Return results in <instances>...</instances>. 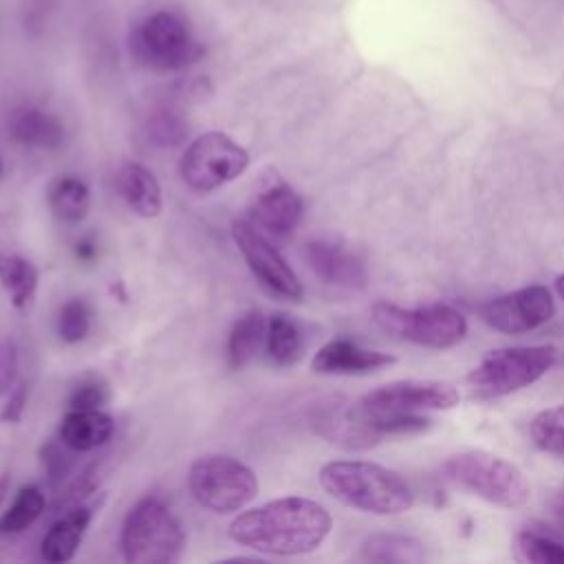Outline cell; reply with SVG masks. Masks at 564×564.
Returning a JSON list of instances; mask_svg holds the SVG:
<instances>
[{"label":"cell","instance_id":"obj_1","mask_svg":"<svg viewBox=\"0 0 564 564\" xmlns=\"http://www.w3.org/2000/svg\"><path fill=\"white\" fill-rule=\"evenodd\" d=\"M330 529L333 518L319 502L291 496L240 513L229 524V535L267 555H302L315 551Z\"/></svg>","mask_w":564,"mask_h":564},{"label":"cell","instance_id":"obj_2","mask_svg":"<svg viewBox=\"0 0 564 564\" xmlns=\"http://www.w3.org/2000/svg\"><path fill=\"white\" fill-rule=\"evenodd\" d=\"M319 485L335 500L375 516H399L414 505L408 480L370 460H330L319 469Z\"/></svg>","mask_w":564,"mask_h":564},{"label":"cell","instance_id":"obj_3","mask_svg":"<svg viewBox=\"0 0 564 564\" xmlns=\"http://www.w3.org/2000/svg\"><path fill=\"white\" fill-rule=\"evenodd\" d=\"M560 350L553 344L509 346L487 352L467 375L474 399H500L542 379L555 364Z\"/></svg>","mask_w":564,"mask_h":564},{"label":"cell","instance_id":"obj_4","mask_svg":"<svg viewBox=\"0 0 564 564\" xmlns=\"http://www.w3.org/2000/svg\"><path fill=\"white\" fill-rule=\"evenodd\" d=\"M121 549L130 564H174L183 555L185 531L161 498L145 496L126 516Z\"/></svg>","mask_w":564,"mask_h":564},{"label":"cell","instance_id":"obj_5","mask_svg":"<svg viewBox=\"0 0 564 564\" xmlns=\"http://www.w3.org/2000/svg\"><path fill=\"white\" fill-rule=\"evenodd\" d=\"M132 57L156 73H174L200 59L203 46L189 22L170 9L148 13L130 33Z\"/></svg>","mask_w":564,"mask_h":564},{"label":"cell","instance_id":"obj_6","mask_svg":"<svg viewBox=\"0 0 564 564\" xmlns=\"http://www.w3.org/2000/svg\"><path fill=\"white\" fill-rule=\"evenodd\" d=\"M443 469L454 482L496 507L518 509L531 496L527 476L511 460L485 449L458 452L445 460Z\"/></svg>","mask_w":564,"mask_h":564},{"label":"cell","instance_id":"obj_7","mask_svg":"<svg viewBox=\"0 0 564 564\" xmlns=\"http://www.w3.org/2000/svg\"><path fill=\"white\" fill-rule=\"evenodd\" d=\"M372 319L383 333L427 348H452L467 335L465 315L449 304L405 308L392 302H377Z\"/></svg>","mask_w":564,"mask_h":564},{"label":"cell","instance_id":"obj_8","mask_svg":"<svg viewBox=\"0 0 564 564\" xmlns=\"http://www.w3.org/2000/svg\"><path fill=\"white\" fill-rule=\"evenodd\" d=\"M187 485L194 500L214 513L238 511L258 494L253 469L242 460L223 454L194 460L187 474Z\"/></svg>","mask_w":564,"mask_h":564},{"label":"cell","instance_id":"obj_9","mask_svg":"<svg viewBox=\"0 0 564 564\" xmlns=\"http://www.w3.org/2000/svg\"><path fill=\"white\" fill-rule=\"evenodd\" d=\"M249 165V152L225 132H205L181 156V176L196 192H212L238 178Z\"/></svg>","mask_w":564,"mask_h":564},{"label":"cell","instance_id":"obj_10","mask_svg":"<svg viewBox=\"0 0 564 564\" xmlns=\"http://www.w3.org/2000/svg\"><path fill=\"white\" fill-rule=\"evenodd\" d=\"M460 401L456 386L438 379H399L368 392L359 408L364 416L421 414L430 410H452Z\"/></svg>","mask_w":564,"mask_h":564},{"label":"cell","instance_id":"obj_11","mask_svg":"<svg viewBox=\"0 0 564 564\" xmlns=\"http://www.w3.org/2000/svg\"><path fill=\"white\" fill-rule=\"evenodd\" d=\"M231 236L238 245L247 267L251 273L275 295L286 300H300L304 289L291 264L282 258V253L269 242V238L258 229V225L236 218L231 223Z\"/></svg>","mask_w":564,"mask_h":564},{"label":"cell","instance_id":"obj_12","mask_svg":"<svg viewBox=\"0 0 564 564\" xmlns=\"http://www.w3.org/2000/svg\"><path fill=\"white\" fill-rule=\"evenodd\" d=\"M555 315V300L542 284H529L498 295L480 306V319L494 330L520 335L535 330Z\"/></svg>","mask_w":564,"mask_h":564},{"label":"cell","instance_id":"obj_13","mask_svg":"<svg viewBox=\"0 0 564 564\" xmlns=\"http://www.w3.org/2000/svg\"><path fill=\"white\" fill-rule=\"evenodd\" d=\"M302 212L304 203L300 194L282 176L273 170L262 174L251 200V216L258 227L284 238L300 225Z\"/></svg>","mask_w":564,"mask_h":564},{"label":"cell","instance_id":"obj_14","mask_svg":"<svg viewBox=\"0 0 564 564\" xmlns=\"http://www.w3.org/2000/svg\"><path fill=\"white\" fill-rule=\"evenodd\" d=\"M311 421L317 434L348 449H366L381 438V434L366 421L359 401L348 403L344 399H328L315 408Z\"/></svg>","mask_w":564,"mask_h":564},{"label":"cell","instance_id":"obj_15","mask_svg":"<svg viewBox=\"0 0 564 564\" xmlns=\"http://www.w3.org/2000/svg\"><path fill=\"white\" fill-rule=\"evenodd\" d=\"M313 273L333 286L361 289L368 280L364 262L344 245L330 240H311L304 251Z\"/></svg>","mask_w":564,"mask_h":564},{"label":"cell","instance_id":"obj_16","mask_svg":"<svg viewBox=\"0 0 564 564\" xmlns=\"http://www.w3.org/2000/svg\"><path fill=\"white\" fill-rule=\"evenodd\" d=\"M394 361L392 355L364 348L350 339H330L315 352L311 366L319 375H368Z\"/></svg>","mask_w":564,"mask_h":564},{"label":"cell","instance_id":"obj_17","mask_svg":"<svg viewBox=\"0 0 564 564\" xmlns=\"http://www.w3.org/2000/svg\"><path fill=\"white\" fill-rule=\"evenodd\" d=\"M7 130L18 145L33 150H55L64 141L62 121L37 106L15 108L9 117Z\"/></svg>","mask_w":564,"mask_h":564},{"label":"cell","instance_id":"obj_18","mask_svg":"<svg viewBox=\"0 0 564 564\" xmlns=\"http://www.w3.org/2000/svg\"><path fill=\"white\" fill-rule=\"evenodd\" d=\"M115 421L101 408L68 410L59 423V443L73 452H90L110 441Z\"/></svg>","mask_w":564,"mask_h":564},{"label":"cell","instance_id":"obj_19","mask_svg":"<svg viewBox=\"0 0 564 564\" xmlns=\"http://www.w3.org/2000/svg\"><path fill=\"white\" fill-rule=\"evenodd\" d=\"M115 187L123 203L143 218L159 216L163 207L161 198V185L156 176L141 163H123L117 170Z\"/></svg>","mask_w":564,"mask_h":564},{"label":"cell","instance_id":"obj_20","mask_svg":"<svg viewBox=\"0 0 564 564\" xmlns=\"http://www.w3.org/2000/svg\"><path fill=\"white\" fill-rule=\"evenodd\" d=\"M90 520H93L90 507H75V509L66 511L46 531L42 546H40V555L51 564H64V562L73 560L84 540V533H86Z\"/></svg>","mask_w":564,"mask_h":564},{"label":"cell","instance_id":"obj_21","mask_svg":"<svg viewBox=\"0 0 564 564\" xmlns=\"http://www.w3.org/2000/svg\"><path fill=\"white\" fill-rule=\"evenodd\" d=\"M359 560L375 564H419L425 560L423 544L412 535L375 533L364 540Z\"/></svg>","mask_w":564,"mask_h":564},{"label":"cell","instance_id":"obj_22","mask_svg":"<svg viewBox=\"0 0 564 564\" xmlns=\"http://www.w3.org/2000/svg\"><path fill=\"white\" fill-rule=\"evenodd\" d=\"M267 339V319L262 311L251 308L238 317L227 337V359L231 368L247 366Z\"/></svg>","mask_w":564,"mask_h":564},{"label":"cell","instance_id":"obj_23","mask_svg":"<svg viewBox=\"0 0 564 564\" xmlns=\"http://www.w3.org/2000/svg\"><path fill=\"white\" fill-rule=\"evenodd\" d=\"M0 282L9 293L13 306L18 311H29L35 300L40 271L22 256L0 253Z\"/></svg>","mask_w":564,"mask_h":564},{"label":"cell","instance_id":"obj_24","mask_svg":"<svg viewBox=\"0 0 564 564\" xmlns=\"http://www.w3.org/2000/svg\"><path fill=\"white\" fill-rule=\"evenodd\" d=\"M48 205L59 220L79 223L90 209V189L82 178L73 174L57 176L48 185Z\"/></svg>","mask_w":564,"mask_h":564},{"label":"cell","instance_id":"obj_25","mask_svg":"<svg viewBox=\"0 0 564 564\" xmlns=\"http://www.w3.org/2000/svg\"><path fill=\"white\" fill-rule=\"evenodd\" d=\"M264 346H267L269 359L275 366H289L302 355V333L291 317L275 313L267 322Z\"/></svg>","mask_w":564,"mask_h":564},{"label":"cell","instance_id":"obj_26","mask_svg":"<svg viewBox=\"0 0 564 564\" xmlns=\"http://www.w3.org/2000/svg\"><path fill=\"white\" fill-rule=\"evenodd\" d=\"M513 553L520 562L564 564V540L538 529H522L513 538Z\"/></svg>","mask_w":564,"mask_h":564},{"label":"cell","instance_id":"obj_27","mask_svg":"<svg viewBox=\"0 0 564 564\" xmlns=\"http://www.w3.org/2000/svg\"><path fill=\"white\" fill-rule=\"evenodd\" d=\"M46 498L40 487L29 485L22 487L13 500V505L0 516V533H20L26 527H31L44 511Z\"/></svg>","mask_w":564,"mask_h":564},{"label":"cell","instance_id":"obj_28","mask_svg":"<svg viewBox=\"0 0 564 564\" xmlns=\"http://www.w3.org/2000/svg\"><path fill=\"white\" fill-rule=\"evenodd\" d=\"M529 436L542 452L564 456V405L540 410L529 423Z\"/></svg>","mask_w":564,"mask_h":564},{"label":"cell","instance_id":"obj_29","mask_svg":"<svg viewBox=\"0 0 564 564\" xmlns=\"http://www.w3.org/2000/svg\"><path fill=\"white\" fill-rule=\"evenodd\" d=\"M148 137L159 148H174L187 137V123L176 110L159 108L148 121Z\"/></svg>","mask_w":564,"mask_h":564},{"label":"cell","instance_id":"obj_30","mask_svg":"<svg viewBox=\"0 0 564 564\" xmlns=\"http://www.w3.org/2000/svg\"><path fill=\"white\" fill-rule=\"evenodd\" d=\"M90 330V311L84 300H68L57 315V333L66 344L82 341Z\"/></svg>","mask_w":564,"mask_h":564},{"label":"cell","instance_id":"obj_31","mask_svg":"<svg viewBox=\"0 0 564 564\" xmlns=\"http://www.w3.org/2000/svg\"><path fill=\"white\" fill-rule=\"evenodd\" d=\"M108 401V386L99 377H86L70 394V410H93Z\"/></svg>","mask_w":564,"mask_h":564},{"label":"cell","instance_id":"obj_32","mask_svg":"<svg viewBox=\"0 0 564 564\" xmlns=\"http://www.w3.org/2000/svg\"><path fill=\"white\" fill-rule=\"evenodd\" d=\"M18 344L13 337L0 341V394H9L18 379Z\"/></svg>","mask_w":564,"mask_h":564},{"label":"cell","instance_id":"obj_33","mask_svg":"<svg viewBox=\"0 0 564 564\" xmlns=\"http://www.w3.org/2000/svg\"><path fill=\"white\" fill-rule=\"evenodd\" d=\"M24 405H26V386L20 383L9 392L7 405L2 410V419L9 421V423H18L24 414Z\"/></svg>","mask_w":564,"mask_h":564},{"label":"cell","instance_id":"obj_34","mask_svg":"<svg viewBox=\"0 0 564 564\" xmlns=\"http://www.w3.org/2000/svg\"><path fill=\"white\" fill-rule=\"evenodd\" d=\"M68 456L55 445V443H48L46 447H42V460L51 474V478H59L62 474H66V467H68Z\"/></svg>","mask_w":564,"mask_h":564},{"label":"cell","instance_id":"obj_35","mask_svg":"<svg viewBox=\"0 0 564 564\" xmlns=\"http://www.w3.org/2000/svg\"><path fill=\"white\" fill-rule=\"evenodd\" d=\"M75 256L79 258V260H93L95 256H97V242L93 240V238H82L77 245H75Z\"/></svg>","mask_w":564,"mask_h":564},{"label":"cell","instance_id":"obj_36","mask_svg":"<svg viewBox=\"0 0 564 564\" xmlns=\"http://www.w3.org/2000/svg\"><path fill=\"white\" fill-rule=\"evenodd\" d=\"M553 518H555V527L560 529V535L564 538V489L553 500Z\"/></svg>","mask_w":564,"mask_h":564},{"label":"cell","instance_id":"obj_37","mask_svg":"<svg viewBox=\"0 0 564 564\" xmlns=\"http://www.w3.org/2000/svg\"><path fill=\"white\" fill-rule=\"evenodd\" d=\"M9 485H11V476L7 471L0 474V507H2L4 498H7V494H9Z\"/></svg>","mask_w":564,"mask_h":564},{"label":"cell","instance_id":"obj_38","mask_svg":"<svg viewBox=\"0 0 564 564\" xmlns=\"http://www.w3.org/2000/svg\"><path fill=\"white\" fill-rule=\"evenodd\" d=\"M555 291H557V295L564 300V273L555 278Z\"/></svg>","mask_w":564,"mask_h":564},{"label":"cell","instance_id":"obj_39","mask_svg":"<svg viewBox=\"0 0 564 564\" xmlns=\"http://www.w3.org/2000/svg\"><path fill=\"white\" fill-rule=\"evenodd\" d=\"M2 174H4V161H2V154H0V178H2Z\"/></svg>","mask_w":564,"mask_h":564}]
</instances>
